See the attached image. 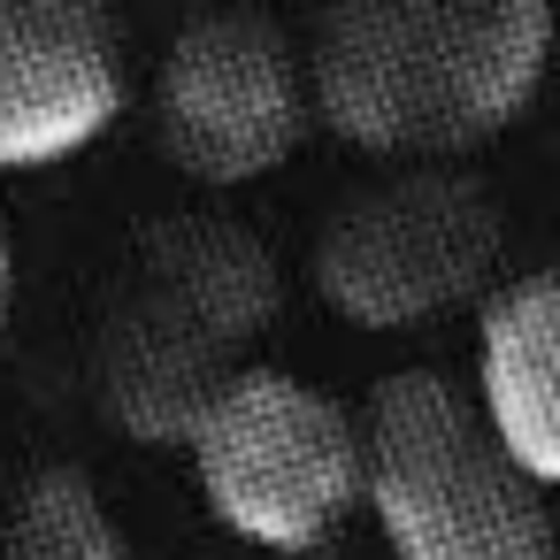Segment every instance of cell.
Masks as SVG:
<instances>
[{
  "label": "cell",
  "mask_w": 560,
  "mask_h": 560,
  "mask_svg": "<svg viewBox=\"0 0 560 560\" xmlns=\"http://www.w3.org/2000/svg\"><path fill=\"white\" fill-rule=\"evenodd\" d=\"M0 560H131V537L108 514L101 483L55 460L16 483L9 514H0Z\"/></svg>",
  "instance_id": "obj_10"
},
{
  "label": "cell",
  "mask_w": 560,
  "mask_h": 560,
  "mask_svg": "<svg viewBox=\"0 0 560 560\" xmlns=\"http://www.w3.org/2000/svg\"><path fill=\"white\" fill-rule=\"evenodd\" d=\"M124 32L93 0H0V170H55L116 131Z\"/></svg>",
  "instance_id": "obj_6"
},
{
  "label": "cell",
  "mask_w": 560,
  "mask_h": 560,
  "mask_svg": "<svg viewBox=\"0 0 560 560\" xmlns=\"http://www.w3.org/2000/svg\"><path fill=\"white\" fill-rule=\"evenodd\" d=\"M208 514L261 552H323L361 514V422L300 369L246 361L185 438Z\"/></svg>",
  "instance_id": "obj_3"
},
{
  "label": "cell",
  "mask_w": 560,
  "mask_h": 560,
  "mask_svg": "<svg viewBox=\"0 0 560 560\" xmlns=\"http://www.w3.org/2000/svg\"><path fill=\"white\" fill-rule=\"evenodd\" d=\"M246 361L223 353L208 330H192L177 307H162L154 292H131L124 315L108 323V353H101V384H108V415L131 438L154 445H185L192 422L208 415V399L238 376Z\"/></svg>",
  "instance_id": "obj_8"
},
{
  "label": "cell",
  "mask_w": 560,
  "mask_h": 560,
  "mask_svg": "<svg viewBox=\"0 0 560 560\" xmlns=\"http://www.w3.org/2000/svg\"><path fill=\"white\" fill-rule=\"evenodd\" d=\"M506 460L552 499L560 491V261L499 284L476 315V376H468Z\"/></svg>",
  "instance_id": "obj_7"
},
{
  "label": "cell",
  "mask_w": 560,
  "mask_h": 560,
  "mask_svg": "<svg viewBox=\"0 0 560 560\" xmlns=\"http://www.w3.org/2000/svg\"><path fill=\"white\" fill-rule=\"evenodd\" d=\"M307 62L284 24L223 9L192 16L154 70V131L162 154L192 185H254L284 170L307 139Z\"/></svg>",
  "instance_id": "obj_5"
},
{
  "label": "cell",
  "mask_w": 560,
  "mask_h": 560,
  "mask_svg": "<svg viewBox=\"0 0 560 560\" xmlns=\"http://www.w3.org/2000/svg\"><path fill=\"white\" fill-rule=\"evenodd\" d=\"M552 39L560 16L545 0H346L300 47L307 116L369 162L445 170L537 101Z\"/></svg>",
  "instance_id": "obj_1"
},
{
  "label": "cell",
  "mask_w": 560,
  "mask_h": 560,
  "mask_svg": "<svg viewBox=\"0 0 560 560\" xmlns=\"http://www.w3.org/2000/svg\"><path fill=\"white\" fill-rule=\"evenodd\" d=\"M353 422L361 506L392 560H560L552 499L506 460L460 376L392 369Z\"/></svg>",
  "instance_id": "obj_2"
},
{
  "label": "cell",
  "mask_w": 560,
  "mask_h": 560,
  "mask_svg": "<svg viewBox=\"0 0 560 560\" xmlns=\"http://www.w3.org/2000/svg\"><path fill=\"white\" fill-rule=\"evenodd\" d=\"M506 223L483 177L445 170H384L346 192L315 231V284L330 315L353 330H422L468 300H491Z\"/></svg>",
  "instance_id": "obj_4"
},
{
  "label": "cell",
  "mask_w": 560,
  "mask_h": 560,
  "mask_svg": "<svg viewBox=\"0 0 560 560\" xmlns=\"http://www.w3.org/2000/svg\"><path fill=\"white\" fill-rule=\"evenodd\" d=\"M139 292H154L162 307H177L192 330H208L223 353L246 361V346L277 315V261H269V246L246 223L185 215V223H162L147 238Z\"/></svg>",
  "instance_id": "obj_9"
},
{
  "label": "cell",
  "mask_w": 560,
  "mask_h": 560,
  "mask_svg": "<svg viewBox=\"0 0 560 560\" xmlns=\"http://www.w3.org/2000/svg\"><path fill=\"white\" fill-rule=\"evenodd\" d=\"M9 292H16V246H9V223H0V323H9Z\"/></svg>",
  "instance_id": "obj_11"
}]
</instances>
